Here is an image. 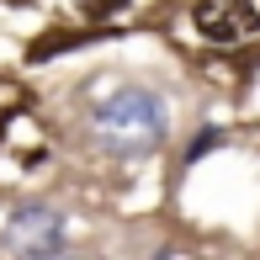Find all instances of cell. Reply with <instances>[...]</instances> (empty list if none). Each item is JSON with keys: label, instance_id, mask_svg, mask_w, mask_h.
Wrapping results in <instances>:
<instances>
[{"label": "cell", "instance_id": "1", "mask_svg": "<svg viewBox=\"0 0 260 260\" xmlns=\"http://www.w3.org/2000/svg\"><path fill=\"white\" fill-rule=\"evenodd\" d=\"M90 133L106 154H149L165 138V101L144 85H122L90 112Z\"/></svg>", "mask_w": 260, "mask_h": 260}, {"label": "cell", "instance_id": "2", "mask_svg": "<svg viewBox=\"0 0 260 260\" xmlns=\"http://www.w3.org/2000/svg\"><path fill=\"white\" fill-rule=\"evenodd\" d=\"M191 32L212 48H239L260 32V11H255V0H197Z\"/></svg>", "mask_w": 260, "mask_h": 260}, {"label": "cell", "instance_id": "3", "mask_svg": "<svg viewBox=\"0 0 260 260\" xmlns=\"http://www.w3.org/2000/svg\"><path fill=\"white\" fill-rule=\"evenodd\" d=\"M11 250L16 255H64V218L48 202H27L11 212Z\"/></svg>", "mask_w": 260, "mask_h": 260}, {"label": "cell", "instance_id": "4", "mask_svg": "<svg viewBox=\"0 0 260 260\" xmlns=\"http://www.w3.org/2000/svg\"><path fill=\"white\" fill-rule=\"evenodd\" d=\"M75 11L85 21H106V16H117V11H127V0H75Z\"/></svg>", "mask_w": 260, "mask_h": 260}, {"label": "cell", "instance_id": "5", "mask_svg": "<svg viewBox=\"0 0 260 260\" xmlns=\"http://www.w3.org/2000/svg\"><path fill=\"white\" fill-rule=\"evenodd\" d=\"M212 144H223V133H212V127H202V133L191 138V149H186V165H197V159H202V154H207Z\"/></svg>", "mask_w": 260, "mask_h": 260}]
</instances>
